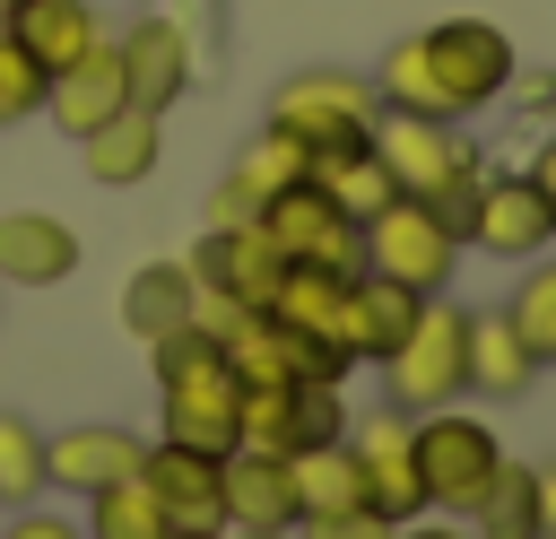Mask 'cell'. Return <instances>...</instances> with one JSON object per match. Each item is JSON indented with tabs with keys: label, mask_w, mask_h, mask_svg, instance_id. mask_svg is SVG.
<instances>
[{
	"label": "cell",
	"mask_w": 556,
	"mask_h": 539,
	"mask_svg": "<svg viewBox=\"0 0 556 539\" xmlns=\"http://www.w3.org/2000/svg\"><path fill=\"white\" fill-rule=\"evenodd\" d=\"M530 183H539V191H547V200H556V139H547V148H539V156H530Z\"/></svg>",
	"instance_id": "74e56055"
},
{
	"label": "cell",
	"mask_w": 556,
	"mask_h": 539,
	"mask_svg": "<svg viewBox=\"0 0 556 539\" xmlns=\"http://www.w3.org/2000/svg\"><path fill=\"white\" fill-rule=\"evenodd\" d=\"M191 261H148V270H130V287H122V322L139 330V339H165V330H182L191 322Z\"/></svg>",
	"instance_id": "603a6c76"
},
{
	"label": "cell",
	"mask_w": 556,
	"mask_h": 539,
	"mask_svg": "<svg viewBox=\"0 0 556 539\" xmlns=\"http://www.w3.org/2000/svg\"><path fill=\"white\" fill-rule=\"evenodd\" d=\"M261 217V191L243 183V174H226L217 191H208V226H252Z\"/></svg>",
	"instance_id": "836d02e7"
},
{
	"label": "cell",
	"mask_w": 556,
	"mask_h": 539,
	"mask_svg": "<svg viewBox=\"0 0 556 539\" xmlns=\"http://www.w3.org/2000/svg\"><path fill=\"white\" fill-rule=\"evenodd\" d=\"M313 183L365 226L382 200H400V183H391V165L374 156V139H339V148H313Z\"/></svg>",
	"instance_id": "7402d4cb"
},
{
	"label": "cell",
	"mask_w": 556,
	"mask_h": 539,
	"mask_svg": "<svg viewBox=\"0 0 556 539\" xmlns=\"http://www.w3.org/2000/svg\"><path fill=\"white\" fill-rule=\"evenodd\" d=\"M478 183H486V174L469 165V174H452V183H434V191H417V200H426V209H434V217H443V226L469 243V217H478Z\"/></svg>",
	"instance_id": "d6a6232c"
},
{
	"label": "cell",
	"mask_w": 556,
	"mask_h": 539,
	"mask_svg": "<svg viewBox=\"0 0 556 539\" xmlns=\"http://www.w3.org/2000/svg\"><path fill=\"white\" fill-rule=\"evenodd\" d=\"M374 156L391 165L400 191H434V183H452V174L478 165V148H469L443 113H391V104H382V122H374Z\"/></svg>",
	"instance_id": "9c48e42d"
},
{
	"label": "cell",
	"mask_w": 556,
	"mask_h": 539,
	"mask_svg": "<svg viewBox=\"0 0 556 539\" xmlns=\"http://www.w3.org/2000/svg\"><path fill=\"white\" fill-rule=\"evenodd\" d=\"M226 539H295V530H252V522H226Z\"/></svg>",
	"instance_id": "f35d334b"
},
{
	"label": "cell",
	"mask_w": 556,
	"mask_h": 539,
	"mask_svg": "<svg viewBox=\"0 0 556 539\" xmlns=\"http://www.w3.org/2000/svg\"><path fill=\"white\" fill-rule=\"evenodd\" d=\"M261 235L287 252V261H321V270H365V226L321 191V183H287L261 200Z\"/></svg>",
	"instance_id": "277c9868"
},
{
	"label": "cell",
	"mask_w": 556,
	"mask_h": 539,
	"mask_svg": "<svg viewBox=\"0 0 556 539\" xmlns=\"http://www.w3.org/2000/svg\"><path fill=\"white\" fill-rule=\"evenodd\" d=\"M278 270H287V252L261 235V217L252 226H208L200 243H191V287H208V296H226V304H269L278 296Z\"/></svg>",
	"instance_id": "30bf717a"
},
{
	"label": "cell",
	"mask_w": 556,
	"mask_h": 539,
	"mask_svg": "<svg viewBox=\"0 0 556 539\" xmlns=\"http://www.w3.org/2000/svg\"><path fill=\"white\" fill-rule=\"evenodd\" d=\"M391 539H469V530H460V513H434L426 504L417 522H391Z\"/></svg>",
	"instance_id": "d590c367"
},
{
	"label": "cell",
	"mask_w": 556,
	"mask_h": 539,
	"mask_svg": "<svg viewBox=\"0 0 556 539\" xmlns=\"http://www.w3.org/2000/svg\"><path fill=\"white\" fill-rule=\"evenodd\" d=\"M139 487L165 504V522H182V530H226V452H200V443L156 435L148 461H139Z\"/></svg>",
	"instance_id": "ba28073f"
},
{
	"label": "cell",
	"mask_w": 556,
	"mask_h": 539,
	"mask_svg": "<svg viewBox=\"0 0 556 539\" xmlns=\"http://www.w3.org/2000/svg\"><path fill=\"white\" fill-rule=\"evenodd\" d=\"M165 113H139V104H122L113 122H96L87 139H78V156H87V174L104 183V191H130V183H148L156 174V148H165V130H156Z\"/></svg>",
	"instance_id": "ac0fdd59"
},
{
	"label": "cell",
	"mask_w": 556,
	"mask_h": 539,
	"mask_svg": "<svg viewBox=\"0 0 556 539\" xmlns=\"http://www.w3.org/2000/svg\"><path fill=\"white\" fill-rule=\"evenodd\" d=\"M217 348L243 383H304V330H287L278 313H235L217 330Z\"/></svg>",
	"instance_id": "ffe728a7"
},
{
	"label": "cell",
	"mask_w": 556,
	"mask_h": 539,
	"mask_svg": "<svg viewBox=\"0 0 556 539\" xmlns=\"http://www.w3.org/2000/svg\"><path fill=\"white\" fill-rule=\"evenodd\" d=\"M469 243L495 252V261H539V252L556 243V200H547L530 174H486V183H478Z\"/></svg>",
	"instance_id": "8fae6325"
},
{
	"label": "cell",
	"mask_w": 556,
	"mask_h": 539,
	"mask_svg": "<svg viewBox=\"0 0 556 539\" xmlns=\"http://www.w3.org/2000/svg\"><path fill=\"white\" fill-rule=\"evenodd\" d=\"M408 443H417V478H426V504L434 513H469L486 496V478L504 469L495 426L469 417V409H452V400L426 409V417H408Z\"/></svg>",
	"instance_id": "6da1fadb"
},
{
	"label": "cell",
	"mask_w": 556,
	"mask_h": 539,
	"mask_svg": "<svg viewBox=\"0 0 556 539\" xmlns=\"http://www.w3.org/2000/svg\"><path fill=\"white\" fill-rule=\"evenodd\" d=\"M139 461H148V443H139L130 426H70V435H52V443H43V487L96 496V487L139 478Z\"/></svg>",
	"instance_id": "4fadbf2b"
},
{
	"label": "cell",
	"mask_w": 556,
	"mask_h": 539,
	"mask_svg": "<svg viewBox=\"0 0 556 539\" xmlns=\"http://www.w3.org/2000/svg\"><path fill=\"white\" fill-rule=\"evenodd\" d=\"M113 52H122V87H130V104H139V113H174V96L191 87V35H182L174 17H139Z\"/></svg>",
	"instance_id": "5bb4252c"
},
{
	"label": "cell",
	"mask_w": 556,
	"mask_h": 539,
	"mask_svg": "<svg viewBox=\"0 0 556 539\" xmlns=\"http://www.w3.org/2000/svg\"><path fill=\"white\" fill-rule=\"evenodd\" d=\"M287 469H295V504H304V513H339V504H365V478H356V452H348V435L287 452Z\"/></svg>",
	"instance_id": "cb8c5ba5"
},
{
	"label": "cell",
	"mask_w": 556,
	"mask_h": 539,
	"mask_svg": "<svg viewBox=\"0 0 556 539\" xmlns=\"http://www.w3.org/2000/svg\"><path fill=\"white\" fill-rule=\"evenodd\" d=\"M504 313H513V330L530 339V356H539V365H556V261H547V270H530V278H521V296H513Z\"/></svg>",
	"instance_id": "4dcf8cb0"
},
{
	"label": "cell",
	"mask_w": 556,
	"mask_h": 539,
	"mask_svg": "<svg viewBox=\"0 0 556 539\" xmlns=\"http://www.w3.org/2000/svg\"><path fill=\"white\" fill-rule=\"evenodd\" d=\"M0 35H17V43L61 78L78 52H96V35H104V26H96V9H87V0H0Z\"/></svg>",
	"instance_id": "e0dca14e"
},
{
	"label": "cell",
	"mask_w": 556,
	"mask_h": 539,
	"mask_svg": "<svg viewBox=\"0 0 556 539\" xmlns=\"http://www.w3.org/2000/svg\"><path fill=\"white\" fill-rule=\"evenodd\" d=\"M530 374H539V356L513 330V313H469V391L478 400H521Z\"/></svg>",
	"instance_id": "44dd1931"
},
{
	"label": "cell",
	"mask_w": 556,
	"mask_h": 539,
	"mask_svg": "<svg viewBox=\"0 0 556 539\" xmlns=\"http://www.w3.org/2000/svg\"><path fill=\"white\" fill-rule=\"evenodd\" d=\"M460 522H469V539H539V504H530V469H513V461H504V469L486 478V496H478V504H469Z\"/></svg>",
	"instance_id": "4316f807"
},
{
	"label": "cell",
	"mask_w": 556,
	"mask_h": 539,
	"mask_svg": "<svg viewBox=\"0 0 556 539\" xmlns=\"http://www.w3.org/2000/svg\"><path fill=\"white\" fill-rule=\"evenodd\" d=\"M43 87H52V70H43L17 35H0V130H9V122H35V113H43Z\"/></svg>",
	"instance_id": "f546056e"
},
{
	"label": "cell",
	"mask_w": 556,
	"mask_h": 539,
	"mask_svg": "<svg viewBox=\"0 0 556 539\" xmlns=\"http://www.w3.org/2000/svg\"><path fill=\"white\" fill-rule=\"evenodd\" d=\"M269 122L304 130L313 148H339V139H374L382 96H374V78H356V70H295V78L269 96Z\"/></svg>",
	"instance_id": "5b68a950"
},
{
	"label": "cell",
	"mask_w": 556,
	"mask_h": 539,
	"mask_svg": "<svg viewBox=\"0 0 556 539\" xmlns=\"http://www.w3.org/2000/svg\"><path fill=\"white\" fill-rule=\"evenodd\" d=\"M122 104H130V87H122V52H113L104 35H96V52H78V61L43 87V113H52L70 139H87L96 122H113Z\"/></svg>",
	"instance_id": "9a60e30c"
},
{
	"label": "cell",
	"mask_w": 556,
	"mask_h": 539,
	"mask_svg": "<svg viewBox=\"0 0 556 539\" xmlns=\"http://www.w3.org/2000/svg\"><path fill=\"white\" fill-rule=\"evenodd\" d=\"M295 469L287 452H252L235 443L226 452V522H252V530H295Z\"/></svg>",
	"instance_id": "2e32d148"
},
{
	"label": "cell",
	"mask_w": 556,
	"mask_h": 539,
	"mask_svg": "<svg viewBox=\"0 0 556 539\" xmlns=\"http://www.w3.org/2000/svg\"><path fill=\"white\" fill-rule=\"evenodd\" d=\"M78 270V235L61 226V217H43V209H9L0 217V278H17V287H61Z\"/></svg>",
	"instance_id": "d6986e66"
},
{
	"label": "cell",
	"mask_w": 556,
	"mask_h": 539,
	"mask_svg": "<svg viewBox=\"0 0 556 539\" xmlns=\"http://www.w3.org/2000/svg\"><path fill=\"white\" fill-rule=\"evenodd\" d=\"M530 504H539V539H556V461L530 469Z\"/></svg>",
	"instance_id": "8d00e7d4"
},
{
	"label": "cell",
	"mask_w": 556,
	"mask_h": 539,
	"mask_svg": "<svg viewBox=\"0 0 556 539\" xmlns=\"http://www.w3.org/2000/svg\"><path fill=\"white\" fill-rule=\"evenodd\" d=\"M382 383H391V409H408V417L460 400V391H469V313L443 304V296H426L417 330L382 356Z\"/></svg>",
	"instance_id": "7a4b0ae2"
},
{
	"label": "cell",
	"mask_w": 556,
	"mask_h": 539,
	"mask_svg": "<svg viewBox=\"0 0 556 539\" xmlns=\"http://www.w3.org/2000/svg\"><path fill=\"white\" fill-rule=\"evenodd\" d=\"M165 530H174V522H165V504H156L139 478L87 496V539H165Z\"/></svg>",
	"instance_id": "83f0119b"
},
{
	"label": "cell",
	"mask_w": 556,
	"mask_h": 539,
	"mask_svg": "<svg viewBox=\"0 0 556 539\" xmlns=\"http://www.w3.org/2000/svg\"><path fill=\"white\" fill-rule=\"evenodd\" d=\"M165 539H226V530H182V522H174V530H165Z\"/></svg>",
	"instance_id": "ab89813d"
},
{
	"label": "cell",
	"mask_w": 556,
	"mask_h": 539,
	"mask_svg": "<svg viewBox=\"0 0 556 539\" xmlns=\"http://www.w3.org/2000/svg\"><path fill=\"white\" fill-rule=\"evenodd\" d=\"M374 96H382L391 113H443V122H460V113H452V96L434 87V61H426V43H417V35L382 52V70H374Z\"/></svg>",
	"instance_id": "d4e9b609"
},
{
	"label": "cell",
	"mask_w": 556,
	"mask_h": 539,
	"mask_svg": "<svg viewBox=\"0 0 556 539\" xmlns=\"http://www.w3.org/2000/svg\"><path fill=\"white\" fill-rule=\"evenodd\" d=\"M348 452H356L365 504H374L382 522H417V513H426V478H417V443H408V409H374L365 426H348Z\"/></svg>",
	"instance_id": "52a82bcc"
},
{
	"label": "cell",
	"mask_w": 556,
	"mask_h": 539,
	"mask_svg": "<svg viewBox=\"0 0 556 539\" xmlns=\"http://www.w3.org/2000/svg\"><path fill=\"white\" fill-rule=\"evenodd\" d=\"M0 539H87L70 513H35V504H17V522L0 530Z\"/></svg>",
	"instance_id": "e575fe53"
},
{
	"label": "cell",
	"mask_w": 556,
	"mask_h": 539,
	"mask_svg": "<svg viewBox=\"0 0 556 539\" xmlns=\"http://www.w3.org/2000/svg\"><path fill=\"white\" fill-rule=\"evenodd\" d=\"M35 487H43V435L17 409H0V504H35Z\"/></svg>",
	"instance_id": "f1b7e54d"
},
{
	"label": "cell",
	"mask_w": 556,
	"mask_h": 539,
	"mask_svg": "<svg viewBox=\"0 0 556 539\" xmlns=\"http://www.w3.org/2000/svg\"><path fill=\"white\" fill-rule=\"evenodd\" d=\"M417 43H426L434 87L452 96V113H478L486 96H504V87H513V35H504V26H486V17H443V26H426Z\"/></svg>",
	"instance_id": "8992f818"
},
{
	"label": "cell",
	"mask_w": 556,
	"mask_h": 539,
	"mask_svg": "<svg viewBox=\"0 0 556 539\" xmlns=\"http://www.w3.org/2000/svg\"><path fill=\"white\" fill-rule=\"evenodd\" d=\"M235 174H243L261 200H269V191H287V183H313V139H304V130H287V122H261Z\"/></svg>",
	"instance_id": "484cf974"
},
{
	"label": "cell",
	"mask_w": 556,
	"mask_h": 539,
	"mask_svg": "<svg viewBox=\"0 0 556 539\" xmlns=\"http://www.w3.org/2000/svg\"><path fill=\"white\" fill-rule=\"evenodd\" d=\"M460 235L417 200V191H400V200H382L374 217H365V270H382V278H408L417 296H443L452 287V270H460Z\"/></svg>",
	"instance_id": "3957f363"
},
{
	"label": "cell",
	"mask_w": 556,
	"mask_h": 539,
	"mask_svg": "<svg viewBox=\"0 0 556 539\" xmlns=\"http://www.w3.org/2000/svg\"><path fill=\"white\" fill-rule=\"evenodd\" d=\"M295 539H391V522L374 504H339V513H295Z\"/></svg>",
	"instance_id": "1f68e13d"
},
{
	"label": "cell",
	"mask_w": 556,
	"mask_h": 539,
	"mask_svg": "<svg viewBox=\"0 0 556 539\" xmlns=\"http://www.w3.org/2000/svg\"><path fill=\"white\" fill-rule=\"evenodd\" d=\"M417 313H426V296H417L408 278L356 270V278H348V304H339V348H348L356 365H382V356L417 330Z\"/></svg>",
	"instance_id": "7c38bea8"
}]
</instances>
